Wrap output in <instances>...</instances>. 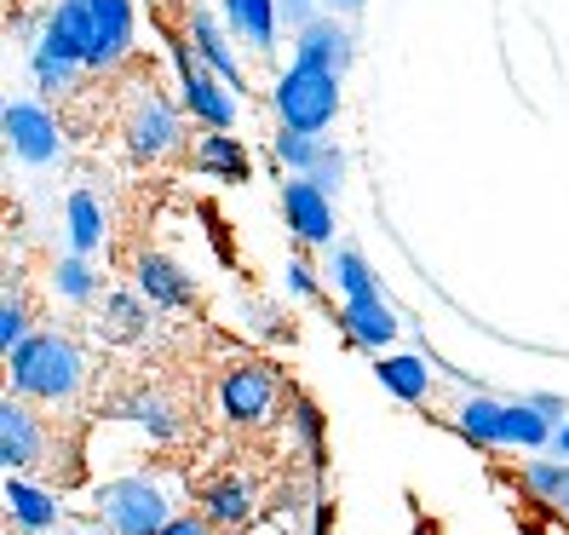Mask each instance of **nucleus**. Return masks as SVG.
Listing matches in <instances>:
<instances>
[{
  "instance_id": "nucleus-19",
  "label": "nucleus",
  "mask_w": 569,
  "mask_h": 535,
  "mask_svg": "<svg viewBox=\"0 0 569 535\" xmlns=\"http://www.w3.org/2000/svg\"><path fill=\"white\" fill-rule=\"evenodd\" d=\"M277 18H282V0H224L230 36H242L253 52H271L277 47Z\"/></svg>"
},
{
  "instance_id": "nucleus-17",
  "label": "nucleus",
  "mask_w": 569,
  "mask_h": 535,
  "mask_svg": "<svg viewBox=\"0 0 569 535\" xmlns=\"http://www.w3.org/2000/svg\"><path fill=\"white\" fill-rule=\"evenodd\" d=\"M293 63H317V70L346 76V63H351V36H346V23L333 18V12H317L306 29H293Z\"/></svg>"
},
{
  "instance_id": "nucleus-30",
  "label": "nucleus",
  "mask_w": 569,
  "mask_h": 535,
  "mask_svg": "<svg viewBox=\"0 0 569 535\" xmlns=\"http://www.w3.org/2000/svg\"><path fill=\"white\" fill-rule=\"evenodd\" d=\"M317 150H322L317 132H293V127H282V132H277V161L288 167V174H311Z\"/></svg>"
},
{
  "instance_id": "nucleus-2",
  "label": "nucleus",
  "mask_w": 569,
  "mask_h": 535,
  "mask_svg": "<svg viewBox=\"0 0 569 535\" xmlns=\"http://www.w3.org/2000/svg\"><path fill=\"white\" fill-rule=\"evenodd\" d=\"M455 426L483 449H552V432H558L552 415L535 409V397H523V404H495V397H478V392L455 409Z\"/></svg>"
},
{
  "instance_id": "nucleus-16",
  "label": "nucleus",
  "mask_w": 569,
  "mask_h": 535,
  "mask_svg": "<svg viewBox=\"0 0 569 535\" xmlns=\"http://www.w3.org/2000/svg\"><path fill=\"white\" fill-rule=\"evenodd\" d=\"M7 518H12L23 535H47V529H58L70 513H63V501H58L47 484L23 478V473H7Z\"/></svg>"
},
{
  "instance_id": "nucleus-34",
  "label": "nucleus",
  "mask_w": 569,
  "mask_h": 535,
  "mask_svg": "<svg viewBox=\"0 0 569 535\" xmlns=\"http://www.w3.org/2000/svg\"><path fill=\"white\" fill-rule=\"evenodd\" d=\"M288 294L293 299H317V271L306 259H288Z\"/></svg>"
},
{
  "instance_id": "nucleus-9",
  "label": "nucleus",
  "mask_w": 569,
  "mask_h": 535,
  "mask_svg": "<svg viewBox=\"0 0 569 535\" xmlns=\"http://www.w3.org/2000/svg\"><path fill=\"white\" fill-rule=\"evenodd\" d=\"M7 145H12V156L18 161H29V167H47V161H58V150H63V139H58V121L47 116V105H36V98H18V105H7Z\"/></svg>"
},
{
  "instance_id": "nucleus-40",
  "label": "nucleus",
  "mask_w": 569,
  "mask_h": 535,
  "mask_svg": "<svg viewBox=\"0 0 569 535\" xmlns=\"http://www.w3.org/2000/svg\"><path fill=\"white\" fill-rule=\"evenodd\" d=\"M415 535H431V529H415Z\"/></svg>"
},
{
  "instance_id": "nucleus-28",
  "label": "nucleus",
  "mask_w": 569,
  "mask_h": 535,
  "mask_svg": "<svg viewBox=\"0 0 569 535\" xmlns=\"http://www.w3.org/2000/svg\"><path fill=\"white\" fill-rule=\"evenodd\" d=\"M81 70H87V63L52 58V52H29V76H36V87H41V92H70Z\"/></svg>"
},
{
  "instance_id": "nucleus-33",
  "label": "nucleus",
  "mask_w": 569,
  "mask_h": 535,
  "mask_svg": "<svg viewBox=\"0 0 569 535\" xmlns=\"http://www.w3.org/2000/svg\"><path fill=\"white\" fill-rule=\"evenodd\" d=\"M161 535H219V529L208 524V513H173L161 524Z\"/></svg>"
},
{
  "instance_id": "nucleus-22",
  "label": "nucleus",
  "mask_w": 569,
  "mask_h": 535,
  "mask_svg": "<svg viewBox=\"0 0 569 535\" xmlns=\"http://www.w3.org/2000/svg\"><path fill=\"white\" fill-rule=\"evenodd\" d=\"M116 415H121L127 426H139L150 444H173V438H179V415H173V404H167L161 392H132Z\"/></svg>"
},
{
  "instance_id": "nucleus-20",
  "label": "nucleus",
  "mask_w": 569,
  "mask_h": 535,
  "mask_svg": "<svg viewBox=\"0 0 569 535\" xmlns=\"http://www.w3.org/2000/svg\"><path fill=\"white\" fill-rule=\"evenodd\" d=\"M63 237H70V254H98L110 237V225H104V202H98L92 190H76L70 202H63Z\"/></svg>"
},
{
  "instance_id": "nucleus-10",
  "label": "nucleus",
  "mask_w": 569,
  "mask_h": 535,
  "mask_svg": "<svg viewBox=\"0 0 569 535\" xmlns=\"http://www.w3.org/2000/svg\"><path fill=\"white\" fill-rule=\"evenodd\" d=\"M282 219H288V230H293L306 248L333 242V202H328V190L311 185L306 174H293V179L282 185Z\"/></svg>"
},
{
  "instance_id": "nucleus-37",
  "label": "nucleus",
  "mask_w": 569,
  "mask_h": 535,
  "mask_svg": "<svg viewBox=\"0 0 569 535\" xmlns=\"http://www.w3.org/2000/svg\"><path fill=\"white\" fill-rule=\"evenodd\" d=\"M552 507H558V513L569 518V473H563V489H558V501H552Z\"/></svg>"
},
{
  "instance_id": "nucleus-7",
  "label": "nucleus",
  "mask_w": 569,
  "mask_h": 535,
  "mask_svg": "<svg viewBox=\"0 0 569 535\" xmlns=\"http://www.w3.org/2000/svg\"><path fill=\"white\" fill-rule=\"evenodd\" d=\"M277 397H282V380L264 369V363H237V369L219 380V415L230 426H264L277 415Z\"/></svg>"
},
{
  "instance_id": "nucleus-41",
  "label": "nucleus",
  "mask_w": 569,
  "mask_h": 535,
  "mask_svg": "<svg viewBox=\"0 0 569 535\" xmlns=\"http://www.w3.org/2000/svg\"><path fill=\"white\" fill-rule=\"evenodd\" d=\"M311 7H317V0H311Z\"/></svg>"
},
{
  "instance_id": "nucleus-32",
  "label": "nucleus",
  "mask_w": 569,
  "mask_h": 535,
  "mask_svg": "<svg viewBox=\"0 0 569 535\" xmlns=\"http://www.w3.org/2000/svg\"><path fill=\"white\" fill-rule=\"evenodd\" d=\"M306 179H311V185H322V190L333 196V190H340V179H346V156L322 139V150H317V161H311V174H306Z\"/></svg>"
},
{
  "instance_id": "nucleus-14",
  "label": "nucleus",
  "mask_w": 569,
  "mask_h": 535,
  "mask_svg": "<svg viewBox=\"0 0 569 535\" xmlns=\"http://www.w3.org/2000/svg\"><path fill=\"white\" fill-rule=\"evenodd\" d=\"M184 23H190V47H196V58H202L219 81H230L237 92H248V70H242V58L230 52V23H219L208 7H190Z\"/></svg>"
},
{
  "instance_id": "nucleus-38",
  "label": "nucleus",
  "mask_w": 569,
  "mask_h": 535,
  "mask_svg": "<svg viewBox=\"0 0 569 535\" xmlns=\"http://www.w3.org/2000/svg\"><path fill=\"white\" fill-rule=\"evenodd\" d=\"M328 7H333V12H357V7H362V0H328Z\"/></svg>"
},
{
  "instance_id": "nucleus-31",
  "label": "nucleus",
  "mask_w": 569,
  "mask_h": 535,
  "mask_svg": "<svg viewBox=\"0 0 569 535\" xmlns=\"http://www.w3.org/2000/svg\"><path fill=\"white\" fill-rule=\"evenodd\" d=\"M29 334H36V323H29V306H23V294L12 288L7 294V306H0V351H18L23 340H29Z\"/></svg>"
},
{
  "instance_id": "nucleus-5",
  "label": "nucleus",
  "mask_w": 569,
  "mask_h": 535,
  "mask_svg": "<svg viewBox=\"0 0 569 535\" xmlns=\"http://www.w3.org/2000/svg\"><path fill=\"white\" fill-rule=\"evenodd\" d=\"M173 70H179V92H184V110L202 121V127H219V132H230L237 127V87L230 81H219L202 58H196V47L190 41H173Z\"/></svg>"
},
{
  "instance_id": "nucleus-8",
  "label": "nucleus",
  "mask_w": 569,
  "mask_h": 535,
  "mask_svg": "<svg viewBox=\"0 0 569 535\" xmlns=\"http://www.w3.org/2000/svg\"><path fill=\"white\" fill-rule=\"evenodd\" d=\"M0 466H7V473L47 466V420L29 409V397H18V392H7V404H0Z\"/></svg>"
},
{
  "instance_id": "nucleus-11",
  "label": "nucleus",
  "mask_w": 569,
  "mask_h": 535,
  "mask_svg": "<svg viewBox=\"0 0 569 535\" xmlns=\"http://www.w3.org/2000/svg\"><path fill=\"white\" fill-rule=\"evenodd\" d=\"M92 7V52L87 70H116L132 52V36H139V18H132V0H87Z\"/></svg>"
},
{
  "instance_id": "nucleus-29",
  "label": "nucleus",
  "mask_w": 569,
  "mask_h": 535,
  "mask_svg": "<svg viewBox=\"0 0 569 535\" xmlns=\"http://www.w3.org/2000/svg\"><path fill=\"white\" fill-rule=\"evenodd\" d=\"M563 473H569L563 455H558V460H523V489L541 501V507H552L558 489H563Z\"/></svg>"
},
{
  "instance_id": "nucleus-3",
  "label": "nucleus",
  "mask_w": 569,
  "mask_h": 535,
  "mask_svg": "<svg viewBox=\"0 0 569 535\" xmlns=\"http://www.w3.org/2000/svg\"><path fill=\"white\" fill-rule=\"evenodd\" d=\"M92 518L110 535H161V524L173 518V495L156 473H121L92 489Z\"/></svg>"
},
{
  "instance_id": "nucleus-21",
  "label": "nucleus",
  "mask_w": 569,
  "mask_h": 535,
  "mask_svg": "<svg viewBox=\"0 0 569 535\" xmlns=\"http://www.w3.org/2000/svg\"><path fill=\"white\" fill-rule=\"evenodd\" d=\"M196 174H208V179H219V185H242V179H248V150H242V139H230V132L208 127V139L196 145Z\"/></svg>"
},
{
  "instance_id": "nucleus-25",
  "label": "nucleus",
  "mask_w": 569,
  "mask_h": 535,
  "mask_svg": "<svg viewBox=\"0 0 569 535\" xmlns=\"http://www.w3.org/2000/svg\"><path fill=\"white\" fill-rule=\"evenodd\" d=\"M52 294L70 299V306H87V299H98V277H92L87 254H63V259L52 265Z\"/></svg>"
},
{
  "instance_id": "nucleus-36",
  "label": "nucleus",
  "mask_w": 569,
  "mask_h": 535,
  "mask_svg": "<svg viewBox=\"0 0 569 535\" xmlns=\"http://www.w3.org/2000/svg\"><path fill=\"white\" fill-rule=\"evenodd\" d=\"M552 455L569 460V420H558V432H552Z\"/></svg>"
},
{
  "instance_id": "nucleus-26",
  "label": "nucleus",
  "mask_w": 569,
  "mask_h": 535,
  "mask_svg": "<svg viewBox=\"0 0 569 535\" xmlns=\"http://www.w3.org/2000/svg\"><path fill=\"white\" fill-rule=\"evenodd\" d=\"M293 438H299V449H306V460H311V473H322V466H328V449H322V409L311 404V397H293Z\"/></svg>"
},
{
  "instance_id": "nucleus-18",
  "label": "nucleus",
  "mask_w": 569,
  "mask_h": 535,
  "mask_svg": "<svg viewBox=\"0 0 569 535\" xmlns=\"http://www.w3.org/2000/svg\"><path fill=\"white\" fill-rule=\"evenodd\" d=\"M340 328H346V340L375 346V351H386V346L397 340V317H391V306H386L380 294H368V299H346V306H340Z\"/></svg>"
},
{
  "instance_id": "nucleus-24",
  "label": "nucleus",
  "mask_w": 569,
  "mask_h": 535,
  "mask_svg": "<svg viewBox=\"0 0 569 535\" xmlns=\"http://www.w3.org/2000/svg\"><path fill=\"white\" fill-rule=\"evenodd\" d=\"M144 328H150V299L144 294H104V317H98L104 340H139Z\"/></svg>"
},
{
  "instance_id": "nucleus-12",
  "label": "nucleus",
  "mask_w": 569,
  "mask_h": 535,
  "mask_svg": "<svg viewBox=\"0 0 569 535\" xmlns=\"http://www.w3.org/2000/svg\"><path fill=\"white\" fill-rule=\"evenodd\" d=\"M132 283H139V294L150 299L156 311H190L196 306V277L184 271L179 259H167V254H139L132 259Z\"/></svg>"
},
{
  "instance_id": "nucleus-23",
  "label": "nucleus",
  "mask_w": 569,
  "mask_h": 535,
  "mask_svg": "<svg viewBox=\"0 0 569 535\" xmlns=\"http://www.w3.org/2000/svg\"><path fill=\"white\" fill-rule=\"evenodd\" d=\"M375 375L391 397H403V404H426L431 397V369H426V357H409V351H397V357H375Z\"/></svg>"
},
{
  "instance_id": "nucleus-15",
  "label": "nucleus",
  "mask_w": 569,
  "mask_h": 535,
  "mask_svg": "<svg viewBox=\"0 0 569 535\" xmlns=\"http://www.w3.org/2000/svg\"><path fill=\"white\" fill-rule=\"evenodd\" d=\"M196 507L208 513L213 529H248L253 513H259V489H253L242 473H224V478H208V484H202Z\"/></svg>"
},
{
  "instance_id": "nucleus-1",
  "label": "nucleus",
  "mask_w": 569,
  "mask_h": 535,
  "mask_svg": "<svg viewBox=\"0 0 569 535\" xmlns=\"http://www.w3.org/2000/svg\"><path fill=\"white\" fill-rule=\"evenodd\" d=\"M7 375H12V392L29 397V404H76V392L87 380V357L70 334H52V328H36L29 340L7 357Z\"/></svg>"
},
{
  "instance_id": "nucleus-6",
  "label": "nucleus",
  "mask_w": 569,
  "mask_h": 535,
  "mask_svg": "<svg viewBox=\"0 0 569 535\" xmlns=\"http://www.w3.org/2000/svg\"><path fill=\"white\" fill-rule=\"evenodd\" d=\"M184 145V116L179 105H167L156 87H139L127 105V150L139 161H161Z\"/></svg>"
},
{
  "instance_id": "nucleus-13",
  "label": "nucleus",
  "mask_w": 569,
  "mask_h": 535,
  "mask_svg": "<svg viewBox=\"0 0 569 535\" xmlns=\"http://www.w3.org/2000/svg\"><path fill=\"white\" fill-rule=\"evenodd\" d=\"M36 52L87 63V52H92V7L87 0H58V7L41 18V29H36Z\"/></svg>"
},
{
  "instance_id": "nucleus-27",
  "label": "nucleus",
  "mask_w": 569,
  "mask_h": 535,
  "mask_svg": "<svg viewBox=\"0 0 569 535\" xmlns=\"http://www.w3.org/2000/svg\"><path fill=\"white\" fill-rule=\"evenodd\" d=\"M333 283H340V294H346V299H368V294H380L375 271H368V259H362L357 248H340V254H333Z\"/></svg>"
},
{
  "instance_id": "nucleus-39",
  "label": "nucleus",
  "mask_w": 569,
  "mask_h": 535,
  "mask_svg": "<svg viewBox=\"0 0 569 535\" xmlns=\"http://www.w3.org/2000/svg\"><path fill=\"white\" fill-rule=\"evenodd\" d=\"M219 535H248V529H219Z\"/></svg>"
},
{
  "instance_id": "nucleus-4",
  "label": "nucleus",
  "mask_w": 569,
  "mask_h": 535,
  "mask_svg": "<svg viewBox=\"0 0 569 535\" xmlns=\"http://www.w3.org/2000/svg\"><path fill=\"white\" fill-rule=\"evenodd\" d=\"M277 116L282 127L293 132H322L333 127V116H340V76L333 70H317V63H293V70L277 81Z\"/></svg>"
},
{
  "instance_id": "nucleus-35",
  "label": "nucleus",
  "mask_w": 569,
  "mask_h": 535,
  "mask_svg": "<svg viewBox=\"0 0 569 535\" xmlns=\"http://www.w3.org/2000/svg\"><path fill=\"white\" fill-rule=\"evenodd\" d=\"M535 409L552 415V420H563V415H569V409H563V397H552V392H535Z\"/></svg>"
}]
</instances>
